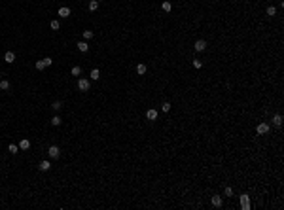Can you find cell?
I'll return each instance as SVG.
<instances>
[{
  "mask_svg": "<svg viewBox=\"0 0 284 210\" xmlns=\"http://www.w3.org/2000/svg\"><path fill=\"white\" fill-rule=\"evenodd\" d=\"M0 89H9V82L8 80H2V82H0Z\"/></svg>",
  "mask_w": 284,
  "mask_h": 210,
  "instance_id": "cell-25",
  "label": "cell"
},
{
  "mask_svg": "<svg viewBox=\"0 0 284 210\" xmlns=\"http://www.w3.org/2000/svg\"><path fill=\"white\" fill-rule=\"evenodd\" d=\"M89 87H91V83H89V80H85V78H81V80H78V89L80 91H89Z\"/></svg>",
  "mask_w": 284,
  "mask_h": 210,
  "instance_id": "cell-3",
  "label": "cell"
},
{
  "mask_svg": "<svg viewBox=\"0 0 284 210\" xmlns=\"http://www.w3.org/2000/svg\"><path fill=\"white\" fill-rule=\"evenodd\" d=\"M70 74H72V76H80V74H81V68H80V66H72Z\"/></svg>",
  "mask_w": 284,
  "mask_h": 210,
  "instance_id": "cell-21",
  "label": "cell"
},
{
  "mask_svg": "<svg viewBox=\"0 0 284 210\" xmlns=\"http://www.w3.org/2000/svg\"><path fill=\"white\" fill-rule=\"evenodd\" d=\"M38 169H40L42 172H47V170L51 169V163H49V161H40V165H38Z\"/></svg>",
  "mask_w": 284,
  "mask_h": 210,
  "instance_id": "cell-7",
  "label": "cell"
},
{
  "mask_svg": "<svg viewBox=\"0 0 284 210\" xmlns=\"http://www.w3.org/2000/svg\"><path fill=\"white\" fill-rule=\"evenodd\" d=\"M59 15H61V17H68V15H70V8H66V6H61V8H59V11H57Z\"/></svg>",
  "mask_w": 284,
  "mask_h": 210,
  "instance_id": "cell-8",
  "label": "cell"
},
{
  "mask_svg": "<svg viewBox=\"0 0 284 210\" xmlns=\"http://www.w3.org/2000/svg\"><path fill=\"white\" fill-rule=\"evenodd\" d=\"M76 46H78V49H80V51H81V53H85V51H87V49H89V44H87V42H85V40H81V42H78Z\"/></svg>",
  "mask_w": 284,
  "mask_h": 210,
  "instance_id": "cell-10",
  "label": "cell"
},
{
  "mask_svg": "<svg viewBox=\"0 0 284 210\" xmlns=\"http://www.w3.org/2000/svg\"><path fill=\"white\" fill-rule=\"evenodd\" d=\"M93 38V30H83V40H91Z\"/></svg>",
  "mask_w": 284,
  "mask_h": 210,
  "instance_id": "cell-23",
  "label": "cell"
},
{
  "mask_svg": "<svg viewBox=\"0 0 284 210\" xmlns=\"http://www.w3.org/2000/svg\"><path fill=\"white\" fill-rule=\"evenodd\" d=\"M136 74L144 76V74H146V64H136Z\"/></svg>",
  "mask_w": 284,
  "mask_h": 210,
  "instance_id": "cell-17",
  "label": "cell"
},
{
  "mask_svg": "<svg viewBox=\"0 0 284 210\" xmlns=\"http://www.w3.org/2000/svg\"><path fill=\"white\" fill-rule=\"evenodd\" d=\"M275 14H277V8H275V6H269V8H267V15H269V17H273Z\"/></svg>",
  "mask_w": 284,
  "mask_h": 210,
  "instance_id": "cell-22",
  "label": "cell"
},
{
  "mask_svg": "<svg viewBox=\"0 0 284 210\" xmlns=\"http://www.w3.org/2000/svg\"><path fill=\"white\" fill-rule=\"evenodd\" d=\"M146 117L150 119V121H153V119H157V110H153V108H150L148 112H146Z\"/></svg>",
  "mask_w": 284,
  "mask_h": 210,
  "instance_id": "cell-11",
  "label": "cell"
},
{
  "mask_svg": "<svg viewBox=\"0 0 284 210\" xmlns=\"http://www.w3.org/2000/svg\"><path fill=\"white\" fill-rule=\"evenodd\" d=\"M201 66H203V63H201L199 59H195L193 61V68H201Z\"/></svg>",
  "mask_w": 284,
  "mask_h": 210,
  "instance_id": "cell-28",
  "label": "cell"
},
{
  "mask_svg": "<svg viewBox=\"0 0 284 210\" xmlns=\"http://www.w3.org/2000/svg\"><path fill=\"white\" fill-rule=\"evenodd\" d=\"M61 123H63V121H61V117H59V115H53V119H51V125H53V127H59Z\"/></svg>",
  "mask_w": 284,
  "mask_h": 210,
  "instance_id": "cell-20",
  "label": "cell"
},
{
  "mask_svg": "<svg viewBox=\"0 0 284 210\" xmlns=\"http://www.w3.org/2000/svg\"><path fill=\"white\" fill-rule=\"evenodd\" d=\"M47 155L51 157V159H59V157H61V148L59 146H49V150H47Z\"/></svg>",
  "mask_w": 284,
  "mask_h": 210,
  "instance_id": "cell-1",
  "label": "cell"
},
{
  "mask_svg": "<svg viewBox=\"0 0 284 210\" xmlns=\"http://www.w3.org/2000/svg\"><path fill=\"white\" fill-rule=\"evenodd\" d=\"M161 8H163V11H167V14H169V11H171V9H172V4H171V2H169V0H165V2H163V4H161Z\"/></svg>",
  "mask_w": 284,
  "mask_h": 210,
  "instance_id": "cell-16",
  "label": "cell"
},
{
  "mask_svg": "<svg viewBox=\"0 0 284 210\" xmlns=\"http://www.w3.org/2000/svg\"><path fill=\"white\" fill-rule=\"evenodd\" d=\"M224 193H226V197H231V195H233V189H231V187H226V191H224Z\"/></svg>",
  "mask_w": 284,
  "mask_h": 210,
  "instance_id": "cell-29",
  "label": "cell"
},
{
  "mask_svg": "<svg viewBox=\"0 0 284 210\" xmlns=\"http://www.w3.org/2000/svg\"><path fill=\"white\" fill-rule=\"evenodd\" d=\"M99 78H100V72H99V70H97V68L91 70V80H93V82H97Z\"/></svg>",
  "mask_w": 284,
  "mask_h": 210,
  "instance_id": "cell-19",
  "label": "cell"
},
{
  "mask_svg": "<svg viewBox=\"0 0 284 210\" xmlns=\"http://www.w3.org/2000/svg\"><path fill=\"white\" fill-rule=\"evenodd\" d=\"M269 123H258V127H256V132L258 134H267L269 132Z\"/></svg>",
  "mask_w": 284,
  "mask_h": 210,
  "instance_id": "cell-4",
  "label": "cell"
},
{
  "mask_svg": "<svg viewBox=\"0 0 284 210\" xmlns=\"http://www.w3.org/2000/svg\"><path fill=\"white\" fill-rule=\"evenodd\" d=\"M241 208H244V210L250 208V199H248V195H241Z\"/></svg>",
  "mask_w": 284,
  "mask_h": 210,
  "instance_id": "cell-5",
  "label": "cell"
},
{
  "mask_svg": "<svg viewBox=\"0 0 284 210\" xmlns=\"http://www.w3.org/2000/svg\"><path fill=\"white\" fill-rule=\"evenodd\" d=\"M9 151H12V153H17L19 151V146H15V144H9V148H8Z\"/></svg>",
  "mask_w": 284,
  "mask_h": 210,
  "instance_id": "cell-27",
  "label": "cell"
},
{
  "mask_svg": "<svg viewBox=\"0 0 284 210\" xmlns=\"http://www.w3.org/2000/svg\"><path fill=\"white\" fill-rule=\"evenodd\" d=\"M49 27L53 28V30H59V27H61V23H59V21H51V23H49Z\"/></svg>",
  "mask_w": 284,
  "mask_h": 210,
  "instance_id": "cell-26",
  "label": "cell"
},
{
  "mask_svg": "<svg viewBox=\"0 0 284 210\" xmlns=\"http://www.w3.org/2000/svg\"><path fill=\"white\" fill-rule=\"evenodd\" d=\"M19 148H21V150H28V148H31V140H27V138H23V140L19 142Z\"/></svg>",
  "mask_w": 284,
  "mask_h": 210,
  "instance_id": "cell-14",
  "label": "cell"
},
{
  "mask_svg": "<svg viewBox=\"0 0 284 210\" xmlns=\"http://www.w3.org/2000/svg\"><path fill=\"white\" fill-rule=\"evenodd\" d=\"M273 125H275V127H280V125H282V115L280 114L273 115Z\"/></svg>",
  "mask_w": 284,
  "mask_h": 210,
  "instance_id": "cell-13",
  "label": "cell"
},
{
  "mask_svg": "<svg viewBox=\"0 0 284 210\" xmlns=\"http://www.w3.org/2000/svg\"><path fill=\"white\" fill-rule=\"evenodd\" d=\"M193 47H195V51H205V49H207V42H205V40H197Z\"/></svg>",
  "mask_w": 284,
  "mask_h": 210,
  "instance_id": "cell-6",
  "label": "cell"
},
{
  "mask_svg": "<svg viewBox=\"0 0 284 210\" xmlns=\"http://www.w3.org/2000/svg\"><path fill=\"white\" fill-rule=\"evenodd\" d=\"M4 61H6L8 64H12V63L15 61V53H14V51H8V53L4 55Z\"/></svg>",
  "mask_w": 284,
  "mask_h": 210,
  "instance_id": "cell-12",
  "label": "cell"
},
{
  "mask_svg": "<svg viewBox=\"0 0 284 210\" xmlns=\"http://www.w3.org/2000/svg\"><path fill=\"white\" fill-rule=\"evenodd\" d=\"M99 9V0H91L89 2V11H97Z\"/></svg>",
  "mask_w": 284,
  "mask_h": 210,
  "instance_id": "cell-15",
  "label": "cell"
},
{
  "mask_svg": "<svg viewBox=\"0 0 284 210\" xmlns=\"http://www.w3.org/2000/svg\"><path fill=\"white\" fill-rule=\"evenodd\" d=\"M51 108H53L55 112H61V108H63V102H61V101H55L53 104H51Z\"/></svg>",
  "mask_w": 284,
  "mask_h": 210,
  "instance_id": "cell-18",
  "label": "cell"
},
{
  "mask_svg": "<svg viewBox=\"0 0 284 210\" xmlns=\"http://www.w3.org/2000/svg\"><path fill=\"white\" fill-rule=\"evenodd\" d=\"M222 203H224V201H222L220 195H212V206H214V208H220Z\"/></svg>",
  "mask_w": 284,
  "mask_h": 210,
  "instance_id": "cell-9",
  "label": "cell"
},
{
  "mask_svg": "<svg viewBox=\"0 0 284 210\" xmlns=\"http://www.w3.org/2000/svg\"><path fill=\"white\" fill-rule=\"evenodd\" d=\"M51 63H53V61H51L49 57L40 59V61H36V68H38V70H44V68H47V66H51Z\"/></svg>",
  "mask_w": 284,
  "mask_h": 210,
  "instance_id": "cell-2",
  "label": "cell"
},
{
  "mask_svg": "<svg viewBox=\"0 0 284 210\" xmlns=\"http://www.w3.org/2000/svg\"><path fill=\"white\" fill-rule=\"evenodd\" d=\"M161 110L165 112V114H167L169 110H171V102H163V104H161Z\"/></svg>",
  "mask_w": 284,
  "mask_h": 210,
  "instance_id": "cell-24",
  "label": "cell"
}]
</instances>
